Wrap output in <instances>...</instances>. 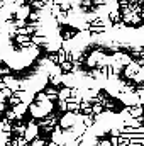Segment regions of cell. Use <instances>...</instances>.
<instances>
[{
	"label": "cell",
	"mask_w": 144,
	"mask_h": 146,
	"mask_svg": "<svg viewBox=\"0 0 144 146\" xmlns=\"http://www.w3.org/2000/svg\"><path fill=\"white\" fill-rule=\"evenodd\" d=\"M97 56L100 61H92V66H95L97 82L108 94L126 106L144 104V66L126 56H122V61H119L120 56L117 58V54L104 56L97 53Z\"/></svg>",
	"instance_id": "cell-2"
},
{
	"label": "cell",
	"mask_w": 144,
	"mask_h": 146,
	"mask_svg": "<svg viewBox=\"0 0 144 146\" xmlns=\"http://www.w3.org/2000/svg\"><path fill=\"white\" fill-rule=\"evenodd\" d=\"M29 7L22 0H5L0 5V58L14 70L29 66L39 54L42 37H29Z\"/></svg>",
	"instance_id": "cell-1"
}]
</instances>
